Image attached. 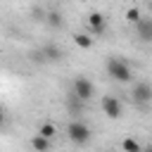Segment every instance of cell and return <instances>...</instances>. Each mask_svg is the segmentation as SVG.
I'll use <instances>...</instances> for the list:
<instances>
[{
	"mask_svg": "<svg viewBox=\"0 0 152 152\" xmlns=\"http://www.w3.org/2000/svg\"><path fill=\"white\" fill-rule=\"evenodd\" d=\"M107 74H109L114 81H119V83H128V81L133 78L131 66H128L124 59H119V57H109V59H107Z\"/></svg>",
	"mask_w": 152,
	"mask_h": 152,
	"instance_id": "obj_1",
	"label": "cell"
},
{
	"mask_svg": "<svg viewBox=\"0 0 152 152\" xmlns=\"http://www.w3.org/2000/svg\"><path fill=\"white\" fill-rule=\"evenodd\" d=\"M66 135H69V140H71L74 145H86V142L90 140V128H88L83 121H71V124L66 126Z\"/></svg>",
	"mask_w": 152,
	"mask_h": 152,
	"instance_id": "obj_2",
	"label": "cell"
},
{
	"mask_svg": "<svg viewBox=\"0 0 152 152\" xmlns=\"http://www.w3.org/2000/svg\"><path fill=\"white\" fill-rule=\"evenodd\" d=\"M95 95V86L86 78V76H78V78H74V97L76 100H81V102H88L90 97Z\"/></svg>",
	"mask_w": 152,
	"mask_h": 152,
	"instance_id": "obj_3",
	"label": "cell"
},
{
	"mask_svg": "<svg viewBox=\"0 0 152 152\" xmlns=\"http://www.w3.org/2000/svg\"><path fill=\"white\" fill-rule=\"evenodd\" d=\"M100 104H102V112H104V116H109V119H119V116L124 114L121 100H119V97H114V95H104Z\"/></svg>",
	"mask_w": 152,
	"mask_h": 152,
	"instance_id": "obj_4",
	"label": "cell"
},
{
	"mask_svg": "<svg viewBox=\"0 0 152 152\" xmlns=\"http://www.w3.org/2000/svg\"><path fill=\"white\" fill-rule=\"evenodd\" d=\"M131 95H133V100H135L138 104H147V102L152 100V88H150V83L140 81V83H135V86H133Z\"/></svg>",
	"mask_w": 152,
	"mask_h": 152,
	"instance_id": "obj_5",
	"label": "cell"
},
{
	"mask_svg": "<svg viewBox=\"0 0 152 152\" xmlns=\"http://www.w3.org/2000/svg\"><path fill=\"white\" fill-rule=\"evenodd\" d=\"M88 28H90V31H93L95 36L104 33V28H107L104 14H100V12H90V14H88Z\"/></svg>",
	"mask_w": 152,
	"mask_h": 152,
	"instance_id": "obj_6",
	"label": "cell"
},
{
	"mask_svg": "<svg viewBox=\"0 0 152 152\" xmlns=\"http://www.w3.org/2000/svg\"><path fill=\"white\" fill-rule=\"evenodd\" d=\"M135 28H138V36H140L142 43H150V40H152V19L140 17V19L135 21Z\"/></svg>",
	"mask_w": 152,
	"mask_h": 152,
	"instance_id": "obj_7",
	"label": "cell"
},
{
	"mask_svg": "<svg viewBox=\"0 0 152 152\" xmlns=\"http://www.w3.org/2000/svg\"><path fill=\"white\" fill-rule=\"evenodd\" d=\"M43 57H45V62H59L62 57H64V50L59 48V45H55V43H48L43 50Z\"/></svg>",
	"mask_w": 152,
	"mask_h": 152,
	"instance_id": "obj_8",
	"label": "cell"
},
{
	"mask_svg": "<svg viewBox=\"0 0 152 152\" xmlns=\"http://www.w3.org/2000/svg\"><path fill=\"white\" fill-rule=\"evenodd\" d=\"M38 135H43V138H48V140H52L55 135H57V126L55 124H50V121H45V124H40L38 126V131H36Z\"/></svg>",
	"mask_w": 152,
	"mask_h": 152,
	"instance_id": "obj_9",
	"label": "cell"
},
{
	"mask_svg": "<svg viewBox=\"0 0 152 152\" xmlns=\"http://www.w3.org/2000/svg\"><path fill=\"white\" fill-rule=\"evenodd\" d=\"M31 147H33V150H36V152H48V150H50V140H48V138H43V135H38V133H36V135H33V138H31Z\"/></svg>",
	"mask_w": 152,
	"mask_h": 152,
	"instance_id": "obj_10",
	"label": "cell"
},
{
	"mask_svg": "<svg viewBox=\"0 0 152 152\" xmlns=\"http://www.w3.org/2000/svg\"><path fill=\"white\" fill-rule=\"evenodd\" d=\"M74 43L78 45V48H83V50H88V48H93V36H88V33H76L74 36Z\"/></svg>",
	"mask_w": 152,
	"mask_h": 152,
	"instance_id": "obj_11",
	"label": "cell"
},
{
	"mask_svg": "<svg viewBox=\"0 0 152 152\" xmlns=\"http://www.w3.org/2000/svg\"><path fill=\"white\" fill-rule=\"evenodd\" d=\"M43 21H48V26H52V28H59V26L64 24V21H62V14H59V12H48Z\"/></svg>",
	"mask_w": 152,
	"mask_h": 152,
	"instance_id": "obj_12",
	"label": "cell"
},
{
	"mask_svg": "<svg viewBox=\"0 0 152 152\" xmlns=\"http://www.w3.org/2000/svg\"><path fill=\"white\" fill-rule=\"evenodd\" d=\"M121 147H124V152H142V145L138 140H133V138H126L121 142Z\"/></svg>",
	"mask_w": 152,
	"mask_h": 152,
	"instance_id": "obj_13",
	"label": "cell"
},
{
	"mask_svg": "<svg viewBox=\"0 0 152 152\" xmlns=\"http://www.w3.org/2000/svg\"><path fill=\"white\" fill-rule=\"evenodd\" d=\"M140 17H142V14H140V10H138V7H131V10L126 12V19H128L131 24H135V21H138Z\"/></svg>",
	"mask_w": 152,
	"mask_h": 152,
	"instance_id": "obj_14",
	"label": "cell"
},
{
	"mask_svg": "<svg viewBox=\"0 0 152 152\" xmlns=\"http://www.w3.org/2000/svg\"><path fill=\"white\" fill-rule=\"evenodd\" d=\"M5 119V109H2V104H0V121Z\"/></svg>",
	"mask_w": 152,
	"mask_h": 152,
	"instance_id": "obj_15",
	"label": "cell"
}]
</instances>
